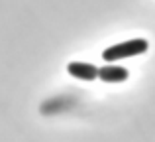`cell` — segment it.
<instances>
[{
  "label": "cell",
  "instance_id": "7a4b0ae2",
  "mask_svg": "<svg viewBox=\"0 0 155 142\" xmlns=\"http://www.w3.org/2000/svg\"><path fill=\"white\" fill-rule=\"evenodd\" d=\"M67 71L69 75L83 81H94L98 77V67H94L92 63H83V61H71L67 65Z\"/></svg>",
  "mask_w": 155,
  "mask_h": 142
},
{
  "label": "cell",
  "instance_id": "3957f363",
  "mask_svg": "<svg viewBox=\"0 0 155 142\" xmlns=\"http://www.w3.org/2000/svg\"><path fill=\"white\" fill-rule=\"evenodd\" d=\"M130 75V71L126 67L114 65V63H106L104 67H98V77L106 83H120V81H126Z\"/></svg>",
  "mask_w": 155,
  "mask_h": 142
},
{
  "label": "cell",
  "instance_id": "6da1fadb",
  "mask_svg": "<svg viewBox=\"0 0 155 142\" xmlns=\"http://www.w3.org/2000/svg\"><path fill=\"white\" fill-rule=\"evenodd\" d=\"M149 43L147 40L143 38H137V40H128V42H122V43H114V46L106 47L102 51V57L106 63L110 61H118V59H124V57H134V55H140L143 51H147Z\"/></svg>",
  "mask_w": 155,
  "mask_h": 142
}]
</instances>
